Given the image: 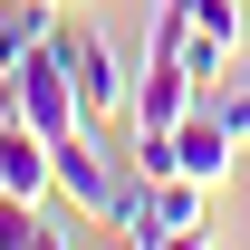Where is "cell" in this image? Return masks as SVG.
<instances>
[{"instance_id":"cell-1","label":"cell","mask_w":250,"mask_h":250,"mask_svg":"<svg viewBox=\"0 0 250 250\" xmlns=\"http://www.w3.org/2000/svg\"><path fill=\"white\" fill-rule=\"evenodd\" d=\"M0 96H10V116H20V125H39L48 145L87 125V106H77V67H67V39H48L39 58H20L10 77H0Z\"/></svg>"},{"instance_id":"cell-2","label":"cell","mask_w":250,"mask_h":250,"mask_svg":"<svg viewBox=\"0 0 250 250\" xmlns=\"http://www.w3.org/2000/svg\"><path fill=\"white\" fill-rule=\"evenodd\" d=\"M58 39H67V67H77V106H87V125H116V116H135V77H125L116 39L67 29V20H58Z\"/></svg>"},{"instance_id":"cell-3","label":"cell","mask_w":250,"mask_h":250,"mask_svg":"<svg viewBox=\"0 0 250 250\" xmlns=\"http://www.w3.org/2000/svg\"><path fill=\"white\" fill-rule=\"evenodd\" d=\"M48 154H58V202H77L87 221H106V202H116V183H125V154H106L87 125H77V135H58Z\"/></svg>"},{"instance_id":"cell-4","label":"cell","mask_w":250,"mask_h":250,"mask_svg":"<svg viewBox=\"0 0 250 250\" xmlns=\"http://www.w3.org/2000/svg\"><path fill=\"white\" fill-rule=\"evenodd\" d=\"M192 106H202L192 67H183V58H154V48H145V67H135V116H125V125H154V135H173Z\"/></svg>"},{"instance_id":"cell-5","label":"cell","mask_w":250,"mask_h":250,"mask_svg":"<svg viewBox=\"0 0 250 250\" xmlns=\"http://www.w3.org/2000/svg\"><path fill=\"white\" fill-rule=\"evenodd\" d=\"M231 154H241V135H231V125H221V106L202 96V106L173 125V173H192V183H221V173H231Z\"/></svg>"},{"instance_id":"cell-6","label":"cell","mask_w":250,"mask_h":250,"mask_svg":"<svg viewBox=\"0 0 250 250\" xmlns=\"http://www.w3.org/2000/svg\"><path fill=\"white\" fill-rule=\"evenodd\" d=\"M202 212H212V183L164 173V183H154V231H145V250H164V241H202Z\"/></svg>"},{"instance_id":"cell-7","label":"cell","mask_w":250,"mask_h":250,"mask_svg":"<svg viewBox=\"0 0 250 250\" xmlns=\"http://www.w3.org/2000/svg\"><path fill=\"white\" fill-rule=\"evenodd\" d=\"M58 39V0H0V77Z\"/></svg>"},{"instance_id":"cell-8","label":"cell","mask_w":250,"mask_h":250,"mask_svg":"<svg viewBox=\"0 0 250 250\" xmlns=\"http://www.w3.org/2000/svg\"><path fill=\"white\" fill-rule=\"evenodd\" d=\"M212 106H221V125L250 145V77H221V96H212Z\"/></svg>"}]
</instances>
